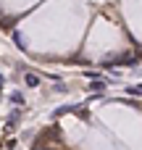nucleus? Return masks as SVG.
Here are the masks:
<instances>
[{
	"label": "nucleus",
	"instance_id": "nucleus-7",
	"mask_svg": "<svg viewBox=\"0 0 142 150\" xmlns=\"http://www.w3.org/2000/svg\"><path fill=\"white\" fill-rule=\"evenodd\" d=\"M34 150H53V148H47V145H42V142H34Z\"/></svg>",
	"mask_w": 142,
	"mask_h": 150
},
{
	"label": "nucleus",
	"instance_id": "nucleus-9",
	"mask_svg": "<svg viewBox=\"0 0 142 150\" xmlns=\"http://www.w3.org/2000/svg\"><path fill=\"white\" fill-rule=\"evenodd\" d=\"M140 90H142V84H140Z\"/></svg>",
	"mask_w": 142,
	"mask_h": 150
},
{
	"label": "nucleus",
	"instance_id": "nucleus-3",
	"mask_svg": "<svg viewBox=\"0 0 142 150\" xmlns=\"http://www.w3.org/2000/svg\"><path fill=\"white\" fill-rule=\"evenodd\" d=\"M11 103L13 105H24V95L21 92H11Z\"/></svg>",
	"mask_w": 142,
	"mask_h": 150
},
{
	"label": "nucleus",
	"instance_id": "nucleus-1",
	"mask_svg": "<svg viewBox=\"0 0 142 150\" xmlns=\"http://www.w3.org/2000/svg\"><path fill=\"white\" fill-rule=\"evenodd\" d=\"M87 90H90V92H95V95H103V92H105V82H103V79H92Z\"/></svg>",
	"mask_w": 142,
	"mask_h": 150
},
{
	"label": "nucleus",
	"instance_id": "nucleus-4",
	"mask_svg": "<svg viewBox=\"0 0 142 150\" xmlns=\"http://www.w3.org/2000/svg\"><path fill=\"white\" fill-rule=\"evenodd\" d=\"M13 42L21 47V50H26V45H24V37H21V32H13Z\"/></svg>",
	"mask_w": 142,
	"mask_h": 150
},
{
	"label": "nucleus",
	"instance_id": "nucleus-2",
	"mask_svg": "<svg viewBox=\"0 0 142 150\" xmlns=\"http://www.w3.org/2000/svg\"><path fill=\"white\" fill-rule=\"evenodd\" d=\"M24 82H26V87H40V74H24Z\"/></svg>",
	"mask_w": 142,
	"mask_h": 150
},
{
	"label": "nucleus",
	"instance_id": "nucleus-8",
	"mask_svg": "<svg viewBox=\"0 0 142 150\" xmlns=\"http://www.w3.org/2000/svg\"><path fill=\"white\" fill-rule=\"evenodd\" d=\"M3 82H5V76L0 74V98H3Z\"/></svg>",
	"mask_w": 142,
	"mask_h": 150
},
{
	"label": "nucleus",
	"instance_id": "nucleus-6",
	"mask_svg": "<svg viewBox=\"0 0 142 150\" xmlns=\"http://www.w3.org/2000/svg\"><path fill=\"white\" fill-rule=\"evenodd\" d=\"M126 92H129V95H142V90H140V84H137V87H129V90H126Z\"/></svg>",
	"mask_w": 142,
	"mask_h": 150
},
{
	"label": "nucleus",
	"instance_id": "nucleus-5",
	"mask_svg": "<svg viewBox=\"0 0 142 150\" xmlns=\"http://www.w3.org/2000/svg\"><path fill=\"white\" fill-rule=\"evenodd\" d=\"M53 90H55V92H66V90H69V87H66V84H63V82H55V87H53Z\"/></svg>",
	"mask_w": 142,
	"mask_h": 150
}]
</instances>
